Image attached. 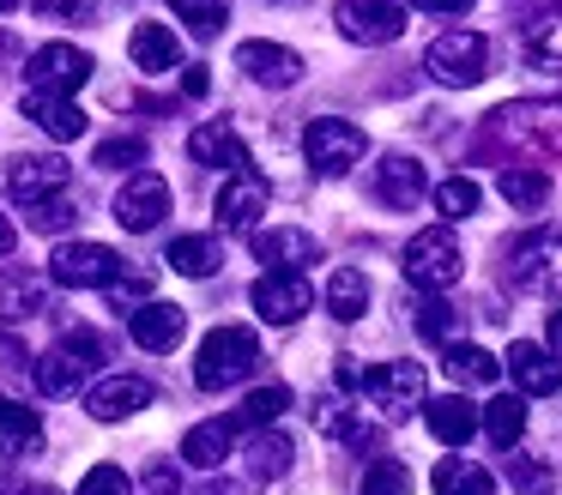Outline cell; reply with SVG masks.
I'll return each mask as SVG.
<instances>
[{
    "instance_id": "cell-51",
    "label": "cell",
    "mask_w": 562,
    "mask_h": 495,
    "mask_svg": "<svg viewBox=\"0 0 562 495\" xmlns=\"http://www.w3.org/2000/svg\"><path fill=\"white\" fill-rule=\"evenodd\" d=\"M55 12H91V0H49Z\"/></svg>"
},
{
    "instance_id": "cell-53",
    "label": "cell",
    "mask_w": 562,
    "mask_h": 495,
    "mask_svg": "<svg viewBox=\"0 0 562 495\" xmlns=\"http://www.w3.org/2000/svg\"><path fill=\"white\" fill-rule=\"evenodd\" d=\"M13 7H19V0H0V12H13Z\"/></svg>"
},
{
    "instance_id": "cell-26",
    "label": "cell",
    "mask_w": 562,
    "mask_h": 495,
    "mask_svg": "<svg viewBox=\"0 0 562 495\" xmlns=\"http://www.w3.org/2000/svg\"><path fill=\"white\" fill-rule=\"evenodd\" d=\"M236 417H212V423H194V429L182 435V459L194 471H212V465H224V453H236Z\"/></svg>"
},
{
    "instance_id": "cell-21",
    "label": "cell",
    "mask_w": 562,
    "mask_h": 495,
    "mask_svg": "<svg viewBox=\"0 0 562 495\" xmlns=\"http://www.w3.org/2000/svg\"><path fill=\"white\" fill-rule=\"evenodd\" d=\"M502 369H508L514 386L532 393V398H544V393H557V386H562V362L550 357L544 345H526V338H514V350L502 357Z\"/></svg>"
},
{
    "instance_id": "cell-1",
    "label": "cell",
    "mask_w": 562,
    "mask_h": 495,
    "mask_svg": "<svg viewBox=\"0 0 562 495\" xmlns=\"http://www.w3.org/2000/svg\"><path fill=\"white\" fill-rule=\"evenodd\" d=\"M339 374H345V381H357V393H363V398H369V405H375L387 423L417 417V405H424V386H429L424 362H405V357L375 362V369H357V362H339Z\"/></svg>"
},
{
    "instance_id": "cell-7",
    "label": "cell",
    "mask_w": 562,
    "mask_h": 495,
    "mask_svg": "<svg viewBox=\"0 0 562 495\" xmlns=\"http://www.w3.org/2000/svg\"><path fill=\"white\" fill-rule=\"evenodd\" d=\"M98 362H103V338L79 326V333H67L55 350H43V357H37V393H49V398L74 393Z\"/></svg>"
},
{
    "instance_id": "cell-20",
    "label": "cell",
    "mask_w": 562,
    "mask_h": 495,
    "mask_svg": "<svg viewBox=\"0 0 562 495\" xmlns=\"http://www.w3.org/2000/svg\"><path fill=\"white\" fill-rule=\"evenodd\" d=\"M151 405V381H139V374H110V381H98L86 393V410L98 423H122V417H134V410H146Z\"/></svg>"
},
{
    "instance_id": "cell-54",
    "label": "cell",
    "mask_w": 562,
    "mask_h": 495,
    "mask_svg": "<svg viewBox=\"0 0 562 495\" xmlns=\"http://www.w3.org/2000/svg\"><path fill=\"white\" fill-rule=\"evenodd\" d=\"M0 405H7V398H0Z\"/></svg>"
},
{
    "instance_id": "cell-28",
    "label": "cell",
    "mask_w": 562,
    "mask_h": 495,
    "mask_svg": "<svg viewBox=\"0 0 562 495\" xmlns=\"http://www.w3.org/2000/svg\"><path fill=\"white\" fill-rule=\"evenodd\" d=\"M327 314L345 320V326L369 314V272L363 266H339V272L327 278Z\"/></svg>"
},
{
    "instance_id": "cell-39",
    "label": "cell",
    "mask_w": 562,
    "mask_h": 495,
    "mask_svg": "<svg viewBox=\"0 0 562 495\" xmlns=\"http://www.w3.org/2000/svg\"><path fill=\"white\" fill-rule=\"evenodd\" d=\"M170 7H176V19H188V31H200V36H218L224 19H231V0H170Z\"/></svg>"
},
{
    "instance_id": "cell-5",
    "label": "cell",
    "mask_w": 562,
    "mask_h": 495,
    "mask_svg": "<svg viewBox=\"0 0 562 495\" xmlns=\"http://www.w3.org/2000/svg\"><path fill=\"white\" fill-rule=\"evenodd\" d=\"M460 272H465V254L448 224H429L405 241V278L417 290H448V284H460Z\"/></svg>"
},
{
    "instance_id": "cell-41",
    "label": "cell",
    "mask_w": 562,
    "mask_h": 495,
    "mask_svg": "<svg viewBox=\"0 0 562 495\" xmlns=\"http://www.w3.org/2000/svg\"><path fill=\"white\" fill-rule=\"evenodd\" d=\"M98 164H103V169H134V164H146V139H134V133H115V139L98 145Z\"/></svg>"
},
{
    "instance_id": "cell-52",
    "label": "cell",
    "mask_w": 562,
    "mask_h": 495,
    "mask_svg": "<svg viewBox=\"0 0 562 495\" xmlns=\"http://www.w3.org/2000/svg\"><path fill=\"white\" fill-rule=\"evenodd\" d=\"M25 495H55V490H43V483H37V490H25Z\"/></svg>"
},
{
    "instance_id": "cell-22",
    "label": "cell",
    "mask_w": 562,
    "mask_h": 495,
    "mask_svg": "<svg viewBox=\"0 0 562 495\" xmlns=\"http://www.w3.org/2000/svg\"><path fill=\"white\" fill-rule=\"evenodd\" d=\"M375 193H381L387 205H400V212H412V205L429 193L424 164H417V157H405V151H387V157L375 164Z\"/></svg>"
},
{
    "instance_id": "cell-4",
    "label": "cell",
    "mask_w": 562,
    "mask_h": 495,
    "mask_svg": "<svg viewBox=\"0 0 562 495\" xmlns=\"http://www.w3.org/2000/svg\"><path fill=\"white\" fill-rule=\"evenodd\" d=\"M490 133L514 145H532L544 157H562V103L557 97H526V103H502L490 115Z\"/></svg>"
},
{
    "instance_id": "cell-6",
    "label": "cell",
    "mask_w": 562,
    "mask_h": 495,
    "mask_svg": "<svg viewBox=\"0 0 562 495\" xmlns=\"http://www.w3.org/2000/svg\"><path fill=\"white\" fill-rule=\"evenodd\" d=\"M424 72L436 85H453V91L484 85L490 79V43L477 31H448V36H436V43L424 48Z\"/></svg>"
},
{
    "instance_id": "cell-25",
    "label": "cell",
    "mask_w": 562,
    "mask_h": 495,
    "mask_svg": "<svg viewBox=\"0 0 562 495\" xmlns=\"http://www.w3.org/2000/svg\"><path fill=\"white\" fill-rule=\"evenodd\" d=\"M25 115L37 121L43 133H49V139H79V133L91 127V115L86 109L74 103V97H49V91H25Z\"/></svg>"
},
{
    "instance_id": "cell-2",
    "label": "cell",
    "mask_w": 562,
    "mask_h": 495,
    "mask_svg": "<svg viewBox=\"0 0 562 495\" xmlns=\"http://www.w3.org/2000/svg\"><path fill=\"white\" fill-rule=\"evenodd\" d=\"M255 362H260V338L248 333V326H212L200 357H194V381L206 386V393H224V386L248 381Z\"/></svg>"
},
{
    "instance_id": "cell-49",
    "label": "cell",
    "mask_w": 562,
    "mask_h": 495,
    "mask_svg": "<svg viewBox=\"0 0 562 495\" xmlns=\"http://www.w3.org/2000/svg\"><path fill=\"white\" fill-rule=\"evenodd\" d=\"M550 350H557V362H562V308H550Z\"/></svg>"
},
{
    "instance_id": "cell-27",
    "label": "cell",
    "mask_w": 562,
    "mask_h": 495,
    "mask_svg": "<svg viewBox=\"0 0 562 495\" xmlns=\"http://www.w3.org/2000/svg\"><path fill=\"white\" fill-rule=\"evenodd\" d=\"M429 490L436 495H496V477H490L477 459L448 453V459H436V471H429Z\"/></svg>"
},
{
    "instance_id": "cell-12",
    "label": "cell",
    "mask_w": 562,
    "mask_h": 495,
    "mask_svg": "<svg viewBox=\"0 0 562 495\" xmlns=\"http://www.w3.org/2000/svg\"><path fill=\"white\" fill-rule=\"evenodd\" d=\"M164 212H170V181L151 176V169H134V176H127V188L115 193V224L139 236V229H158Z\"/></svg>"
},
{
    "instance_id": "cell-38",
    "label": "cell",
    "mask_w": 562,
    "mask_h": 495,
    "mask_svg": "<svg viewBox=\"0 0 562 495\" xmlns=\"http://www.w3.org/2000/svg\"><path fill=\"white\" fill-rule=\"evenodd\" d=\"M363 495H412V471L400 465V459H369V471H363Z\"/></svg>"
},
{
    "instance_id": "cell-18",
    "label": "cell",
    "mask_w": 562,
    "mask_h": 495,
    "mask_svg": "<svg viewBox=\"0 0 562 495\" xmlns=\"http://www.w3.org/2000/svg\"><path fill=\"white\" fill-rule=\"evenodd\" d=\"M255 260H267V272H303L308 260H321V248L308 229L272 224V229H255Z\"/></svg>"
},
{
    "instance_id": "cell-30",
    "label": "cell",
    "mask_w": 562,
    "mask_h": 495,
    "mask_svg": "<svg viewBox=\"0 0 562 495\" xmlns=\"http://www.w3.org/2000/svg\"><path fill=\"white\" fill-rule=\"evenodd\" d=\"M496 193L514 205V212H538V205L550 200V176H544V169L514 164V169H502V176H496Z\"/></svg>"
},
{
    "instance_id": "cell-3",
    "label": "cell",
    "mask_w": 562,
    "mask_h": 495,
    "mask_svg": "<svg viewBox=\"0 0 562 495\" xmlns=\"http://www.w3.org/2000/svg\"><path fill=\"white\" fill-rule=\"evenodd\" d=\"M363 151H369V133L345 115H315L303 127V157H308V169L327 176V181L351 176V169L363 164Z\"/></svg>"
},
{
    "instance_id": "cell-33",
    "label": "cell",
    "mask_w": 562,
    "mask_h": 495,
    "mask_svg": "<svg viewBox=\"0 0 562 495\" xmlns=\"http://www.w3.org/2000/svg\"><path fill=\"white\" fill-rule=\"evenodd\" d=\"M284 410H291V386H284V381L255 386V393L243 398V410H236V429H272Z\"/></svg>"
},
{
    "instance_id": "cell-31",
    "label": "cell",
    "mask_w": 562,
    "mask_h": 495,
    "mask_svg": "<svg viewBox=\"0 0 562 495\" xmlns=\"http://www.w3.org/2000/svg\"><path fill=\"white\" fill-rule=\"evenodd\" d=\"M477 429H484L496 447H514V441L526 435V405H520L514 393L490 398V405H477Z\"/></svg>"
},
{
    "instance_id": "cell-36",
    "label": "cell",
    "mask_w": 562,
    "mask_h": 495,
    "mask_svg": "<svg viewBox=\"0 0 562 495\" xmlns=\"http://www.w3.org/2000/svg\"><path fill=\"white\" fill-rule=\"evenodd\" d=\"M441 362H448V374L460 386H490L502 374V362L490 357V350H477V345H448V357H441Z\"/></svg>"
},
{
    "instance_id": "cell-17",
    "label": "cell",
    "mask_w": 562,
    "mask_h": 495,
    "mask_svg": "<svg viewBox=\"0 0 562 495\" xmlns=\"http://www.w3.org/2000/svg\"><path fill=\"white\" fill-rule=\"evenodd\" d=\"M236 67L255 85H272V91H291V85L303 79V55L284 48V43H243L236 48Z\"/></svg>"
},
{
    "instance_id": "cell-15",
    "label": "cell",
    "mask_w": 562,
    "mask_h": 495,
    "mask_svg": "<svg viewBox=\"0 0 562 495\" xmlns=\"http://www.w3.org/2000/svg\"><path fill=\"white\" fill-rule=\"evenodd\" d=\"M267 205H272V188H267V181H260L255 169H236V176H224L218 205H212V212H218L224 229H248V236H255Z\"/></svg>"
},
{
    "instance_id": "cell-19",
    "label": "cell",
    "mask_w": 562,
    "mask_h": 495,
    "mask_svg": "<svg viewBox=\"0 0 562 495\" xmlns=\"http://www.w3.org/2000/svg\"><path fill=\"white\" fill-rule=\"evenodd\" d=\"M188 157L206 164V169H224V176L248 169V145H243V133H236L231 121H206V127L188 133Z\"/></svg>"
},
{
    "instance_id": "cell-45",
    "label": "cell",
    "mask_w": 562,
    "mask_h": 495,
    "mask_svg": "<svg viewBox=\"0 0 562 495\" xmlns=\"http://www.w3.org/2000/svg\"><path fill=\"white\" fill-rule=\"evenodd\" d=\"M74 217H79V212L61 200V193H55V200H43V205H31V224H37V229H49V236H55V229H67Z\"/></svg>"
},
{
    "instance_id": "cell-35",
    "label": "cell",
    "mask_w": 562,
    "mask_h": 495,
    "mask_svg": "<svg viewBox=\"0 0 562 495\" xmlns=\"http://www.w3.org/2000/svg\"><path fill=\"white\" fill-rule=\"evenodd\" d=\"M315 429L321 435H333V441H351V447H369V423L357 417L345 398H321L315 405Z\"/></svg>"
},
{
    "instance_id": "cell-24",
    "label": "cell",
    "mask_w": 562,
    "mask_h": 495,
    "mask_svg": "<svg viewBox=\"0 0 562 495\" xmlns=\"http://www.w3.org/2000/svg\"><path fill=\"white\" fill-rule=\"evenodd\" d=\"M127 55H134L139 72H176V67H182V43H176V31H170V24H158V19L134 24Z\"/></svg>"
},
{
    "instance_id": "cell-47",
    "label": "cell",
    "mask_w": 562,
    "mask_h": 495,
    "mask_svg": "<svg viewBox=\"0 0 562 495\" xmlns=\"http://www.w3.org/2000/svg\"><path fill=\"white\" fill-rule=\"evenodd\" d=\"M182 91H188V97H206V91H212L206 67H188V72H182Z\"/></svg>"
},
{
    "instance_id": "cell-44",
    "label": "cell",
    "mask_w": 562,
    "mask_h": 495,
    "mask_svg": "<svg viewBox=\"0 0 562 495\" xmlns=\"http://www.w3.org/2000/svg\"><path fill=\"white\" fill-rule=\"evenodd\" d=\"M417 333H424V338H448L453 333V302H441V296L417 302Z\"/></svg>"
},
{
    "instance_id": "cell-48",
    "label": "cell",
    "mask_w": 562,
    "mask_h": 495,
    "mask_svg": "<svg viewBox=\"0 0 562 495\" xmlns=\"http://www.w3.org/2000/svg\"><path fill=\"white\" fill-rule=\"evenodd\" d=\"M417 7H424V12H465L472 0H417Z\"/></svg>"
},
{
    "instance_id": "cell-40",
    "label": "cell",
    "mask_w": 562,
    "mask_h": 495,
    "mask_svg": "<svg viewBox=\"0 0 562 495\" xmlns=\"http://www.w3.org/2000/svg\"><path fill=\"white\" fill-rule=\"evenodd\" d=\"M43 308V284L37 278H13V284H0V314L7 320H25V314Z\"/></svg>"
},
{
    "instance_id": "cell-43",
    "label": "cell",
    "mask_w": 562,
    "mask_h": 495,
    "mask_svg": "<svg viewBox=\"0 0 562 495\" xmlns=\"http://www.w3.org/2000/svg\"><path fill=\"white\" fill-rule=\"evenodd\" d=\"M79 495H134V483H127L122 465H91L79 477Z\"/></svg>"
},
{
    "instance_id": "cell-50",
    "label": "cell",
    "mask_w": 562,
    "mask_h": 495,
    "mask_svg": "<svg viewBox=\"0 0 562 495\" xmlns=\"http://www.w3.org/2000/svg\"><path fill=\"white\" fill-rule=\"evenodd\" d=\"M13 241H19V229L7 224V217H0V254H13Z\"/></svg>"
},
{
    "instance_id": "cell-9",
    "label": "cell",
    "mask_w": 562,
    "mask_h": 495,
    "mask_svg": "<svg viewBox=\"0 0 562 495\" xmlns=\"http://www.w3.org/2000/svg\"><path fill=\"white\" fill-rule=\"evenodd\" d=\"M333 24H339V36H351V43H400L405 36V7L400 0H339L333 7Z\"/></svg>"
},
{
    "instance_id": "cell-16",
    "label": "cell",
    "mask_w": 562,
    "mask_h": 495,
    "mask_svg": "<svg viewBox=\"0 0 562 495\" xmlns=\"http://www.w3.org/2000/svg\"><path fill=\"white\" fill-rule=\"evenodd\" d=\"M127 333H134L139 350H176L188 333V314L176 302H134L127 308Z\"/></svg>"
},
{
    "instance_id": "cell-46",
    "label": "cell",
    "mask_w": 562,
    "mask_h": 495,
    "mask_svg": "<svg viewBox=\"0 0 562 495\" xmlns=\"http://www.w3.org/2000/svg\"><path fill=\"white\" fill-rule=\"evenodd\" d=\"M146 490H151V495H176V471H170V465H151V471H146Z\"/></svg>"
},
{
    "instance_id": "cell-29",
    "label": "cell",
    "mask_w": 562,
    "mask_h": 495,
    "mask_svg": "<svg viewBox=\"0 0 562 495\" xmlns=\"http://www.w3.org/2000/svg\"><path fill=\"white\" fill-rule=\"evenodd\" d=\"M43 447V417L31 405H0V453L7 459H25Z\"/></svg>"
},
{
    "instance_id": "cell-23",
    "label": "cell",
    "mask_w": 562,
    "mask_h": 495,
    "mask_svg": "<svg viewBox=\"0 0 562 495\" xmlns=\"http://www.w3.org/2000/svg\"><path fill=\"white\" fill-rule=\"evenodd\" d=\"M424 423L441 447H465L477 435V405L465 393H441V398H424Z\"/></svg>"
},
{
    "instance_id": "cell-37",
    "label": "cell",
    "mask_w": 562,
    "mask_h": 495,
    "mask_svg": "<svg viewBox=\"0 0 562 495\" xmlns=\"http://www.w3.org/2000/svg\"><path fill=\"white\" fill-rule=\"evenodd\" d=\"M477 205H484V188H477L472 176H448L436 188V212L448 217V224H460V217H472Z\"/></svg>"
},
{
    "instance_id": "cell-11",
    "label": "cell",
    "mask_w": 562,
    "mask_h": 495,
    "mask_svg": "<svg viewBox=\"0 0 562 495\" xmlns=\"http://www.w3.org/2000/svg\"><path fill=\"white\" fill-rule=\"evenodd\" d=\"M31 91H49V97H74L79 85L91 79V55L79 43H43L31 55Z\"/></svg>"
},
{
    "instance_id": "cell-34",
    "label": "cell",
    "mask_w": 562,
    "mask_h": 495,
    "mask_svg": "<svg viewBox=\"0 0 562 495\" xmlns=\"http://www.w3.org/2000/svg\"><path fill=\"white\" fill-rule=\"evenodd\" d=\"M291 435H279V429H255V441H248V471L255 477H284L291 471Z\"/></svg>"
},
{
    "instance_id": "cell-32",
    "label": "cell",
    "mask_w": 562,
    "mask_h": 495,
    "mask_svg": "<svg viewBox=\"0 0 562 495\" xmlns=\"http://www.w3.org/2000/svg\"><path fill=\"white\" fill-rule=\"evenodd\" d=\"M164 260H170V266H176V272H182V278H212V272H218V266H224V248H218V241H212V236H176Z\"/></svg>"
},
{
    "instance_id": "cell-8",
    "label": "cell",
    "mask_w": 562,
    "mask_h": 495,
    "mask_svg": "<svg viewBox=\"0 0 562 495\" xmlns=\"http://www.w3.org/2000/svg\"><path fill=\"white\" fill-rule=\"evenodd\" d=\"M122 254L103 248V241H61V248L49 254V278L61 290H110L115 278H122Z\"/></svg>"
},
{
    "instance_id": "cell-42",
    "label": "cell",
    "mask_w": 562,
    "mask_h": 495,
    "mask_svg": "<svg viewBox=\"0 0 562 495\" xmlns=\"http://www.w3.org/2000/svg\"><path fill=\"white\" fill-rule=\"evenodd\" d=\"M526 36H532L538 55L562 60V12H538V19H526Z\"/></svg>"
},
{
    "instance_id": "cell-10",
    "label": "cell",
    "mask_w": 562,
    "mask_h": 495,
    "mask_svg": "<svg viewBox=\"0 0 562 495\" xmlns=\"http://www.w3.org/2000/svg\"><path fill=\"white\" fill-rule=\"evenodd\" d=\"M248 302H255V314L267 326H291L315 308V284H308L303 272H260L255 290H248Z\"/></svg>"
},
{
    "instance_id": "cell-13",
    "label": "cell",
    "mask_w": 562,
    "mask_h": 495,
    "mask_svg": "<svg viewBox=\"0 0 562 495\" xmlns=\"http://www.w3.org/2000/svg\"><path fill=\"white\" fill-rule=\"evenodd\" d=\"M514 284L520 290H562V224L557 229H538L514 248Z\"/></svg>"
},
{
    "instance_id": "cell-14",
    "label": "cell",
    "mask_w": 562,
    "mask_h": 495,
    "mask_svg": "<svg viewBox=\"0 0 562 495\" xmlns=\"http://www.w3.org/2000/svg\"><path fill=\"white\" fill-rule=\"evenodd\" d=\"M67 181H74V164H67V157H49V151L13 157V164H7V193H13V200H25V205L55 200Z\"/></svg>"
}]
</instances>
